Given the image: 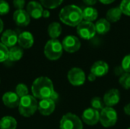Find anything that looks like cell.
<instances>
[{"instance_id":"1","label":"cell","mask_w":130,"mask_h":129,"mask_svg":"<svg viewBox=\"0 0 130 129\" xmlns=\"http://www.w3.org/2000/svg\"><path fill=\"white\" fill-rule=\"evenodd\" d=\"M33 96L41 100L52 99L54 101L58 98V94L54 90L52 81L47 77H40L37 78L31 87Z\"/></svg>"},{"instance_id":"2","label":"cell","mask_w":130,"mask_h":129,"mask_svg":"<svg viewBox=\"0 0 130 129\" xmlns=\"http://www.w3.org/2000/svg\"><path fill=\"white\" fill-rule=\"evenodd\" d=\"M60 21L66 25L71 27L78 26L82 21V10L74 5H66L59 12Z\"/></svg>"},{"instance_id":"3","label":"cell","mask_w":130,"mask_h":129,"mask_svg":"<svg viewBox=\"0 0 130 129\" xmlns=\"http://www.w3.org/2000/svg\"><path fill=\"white\" fill-rule=\"evenodd\" d=\"M37 109L38 103L34 96L28 94L21 98L18 110L22 116L30 117L36 113Z\"/></svg>"},{"instance_id":"4","label":"cell","mask_w":130,"mask_h":129,"mask_svg":"<svg viewBox=\"0 0 130 129\" xmlns=\"http://www.w3.org/2000/svg\"><path fill=\"white\" fill-rule=\"evenodd\" d=\"M62 45L57 39L50 40L44 46V55L50 60L59 59L62 56Z\"/></svg>"},{"instance_id":"5","label":"cell","mask_w":130,"mask_h":129,"mask_svg":"<svg viewBox=\"0 0 130 129\" xmlns=\"http://www.w3.org/2000/svg\"><path fill=\"white\" fill-rule=\"evenodd\" d=\"M117 119V113L113 107L105 106L100 112V122L105 128L115 125Z\"/></svg>"},{"instance_id":"6","label":"cell","mask_w":130,"mask_h":129,"mask_svg":"<svg viewBox=\"0 0 130 129\" xmlns=\"http://www.w3.org/2000/svg\"><path fill=\"white\" fill-rule=\"evenodd\" d=\"M59 128L60 129H83V124L78 116L69 113L62 117Z\"/></svg>"},{"instance_id":"7","label":"cell","mask_w":130,"mask_h":129,"mask_svg":"<svg viewBox=\"0 0 130 129\" xmlns=\"http://www.w3.org/2000/svg\"><path fill=\"white\" fill-rule=\"evenodd\" d=\"M77 33L82 39L91 40L96 33L95 25L92 22L82 21L77 26Z\"/></svg>"},{"instance_id":"8","label":"cell","mask_w":130,"mask_h":129,"mask_svg":"<svg viewBox=\"0 0 130 129\" xmlns=\"http://www.w3.org/2000/svg\"><path fill=\"white\" fill-rule=\"evenodd\" d=\"M68 80L69 83L73 86H82L85 84L86 81V75L85 71L80 68H71L67 75Z\"/></svg>"},{"instance_id":"9","label":"cell","mask_w":130,"mask_h":129,"mask_svg":"<svg viewBox=\"0 0 130 129\" xmlns=\"http://www.w3.org/2000/svg\"><path fill=\"white\" fill-rule=\"evenodd\" d=\"M62 48L65 51L73 53L79 50L81 48V42L79 39L73 35L66 36L62 42Z\"/></svg>"},{"instance_id":"10","label":"cell","mask_w":130,"mask_h":129,"mask_svg":"<svg viewBox=\"0 0 130 129\" xmlns=\"http://www.w3.org/2000/svg\"><path fill=\"white\" fill-rule=\"evenodd\" d=\"M82 119L88 125H94L100 122V113L91 107L88 108L83 112Z\"/></svg>"},{"instance_id":"11","label":"cell","mask_w":130,"mask_h":129,"mask_svg":"<svg viewBox=\"0 0 130 129\" xmlns=\"http://www.w3.org/2000/svg\"><path fill=\"white\" fill-rule=\"evenodd\" d=\"M120 100V94L119 90L113 88L109 90L104 96L103 101L104 105L108 107H113L116 106Z\"/></svg>"},{"instance_id":"12","label":"cell","mask_w":130,"mask_h":129,"mask_svg":"<svg viewBox=\"0 0 130 129\" xmlns=\"http://www.w3.org/2000/svg\"><path fill=\"white\" fill-rule=\"evenodd\" d=\"M18 36L17 33L12 30H6L3 32L1 36V43H3L6 47L11 48L15 46L18 43Z\"/></svg>"},{"instance_id":"13","label":"cell","mask_w":130,"mask_h":129,"mask_svg":"<svg viewBox=\"0 0 130 129\" xmlns=\"http://www.w3.org/2000/svg\"><path fill=\"white\" fill-rule=\"evenodd\" d=\"M13 20L16 25L19 27H26L30 22V17L24 9L16 10L13 14Z\"/></svg>"},{"instance_id":"14","label":"cell","mask_w":130,"mask_h":129,"mask_svg":"<svg viewBox=\"0 0 130 129\" xmlns=\"http://www.w3.org/2000/svg\"><path fill=\"white\" fill-rule=\"evenodd\" d=\"M56 108L55 101L52 99H44L41 100L38 103V110L43 116L51 115Z\"/></svg>"},{"instance_id":"15","label":"cell","mask_w":130,"mask_h":129,"mask_svg":"<svg viewBox=\"0 0 130 129\" xmlns=\"http://www.w3.org/2000/svg\"><path fill=\"white\" fill-rule=\"evenodd\" d=\"M43 5L35 1L29 2L27 5V12L30 15V17L34 19H39L43 15Z\"/></svg>"},{"instance_id":"16","label":"cell","mask_w":130,"mask_h":129,"mask_svg":"<svg viewBox=\"0 0 130 129\" xmlns=\"http://www.w3.org/2000/svg\"><path fill=\"white\" fill-rule=\"evenodd\" d=\"M21 98L15 92L8 91L2 96V102L4 105L8 108H15L19 106Z\"/></svg>"},{"instance_id":"17","label":"cell","mask_w":130,"mask_h":129,"mask_svg":"<svg viewBox=\"0 0 130 129\" xmlns=\"http://www.w3.org/2000/svg\"><path fill=\"white\" fill-rule=\"evenodd\" d=\"M109 71V65L104 61H98L94 62L91 68V73L94 74L97 78L106 75Z\"/></svg>"},{"instance_id":"18","label":"cell","mask_w":130,"mask_h":129,"mask_svg":"<svg viewBox=\"0 0 130 129\" xmlns=\"http://www.w3.org/2000/svg\"><path fill=\"white\" fill-rule=\"evenodd\" d=\"M34 40L31 33L28 31H24L18 35V43L20 47L23 49H29L34 44Z\"/></svg>"},{"instance_id":"19","label":"cell","mask_w":130,"mask_h":129,"mask_svg":"<svg viewBox=\"0 0 130 129\" xmlns=\"http://www.w3.org/2000/svg\"><path fill=\"white\" fill-rule=\"evenodd\" d=\"M94 25L96 33L101 35L107 33L110 29V23L106 18H101L96 22Z\"/></svg>"},{"instance_id":"20","label":"cell","mask_w":130,"mask_h":129,"mask_svg":"<svg viewBox=\"0 0 130 129\" xmlns=\"http://www.w3.org/2000/svg\"><path fill=\"white\" fill-rule=\"evenodd\" d=\"M82 16L85 21L91 22L97 19L98 16V12L96 8L91 6H88L82 10Z\"/></svg>"},{"instance_id":"21","label":"cell","mask_w":130,"mask_h":129,"mask_svg":"<svg viewBox=\"0 0 130 129\" xmlns=\"http://www.w3.org/2000/svg\"><path fill=\"white\" fill-rule=\"evenodd\" d=\"M17 121L12 116H4L0 120V128L1 129H16Z\"/></svg>"},{"instance_id":"22","label":"cell","mask_w":130,"mask_h":129,"mask_svg":"<svg viewBox=\"0 0 130 129\" xmlns=\"http://www.w3.org/2000/svg\"><path fill=\"white\" fill-rule=\"evenodd\" d=\"M122 11L120 8V7H116V8H112L109 9L107 12V20L110 23H114L118 21L121 16H122Z\"/></svg>"},{"instance_id":"23","label":"cell","mask_w":130,"mask_h":129,"mask_svg":"<svg viewBox=\"0 0 130 129\" xmlns=\"http://www.w3.org/2000/svg\"><path fill=\"white\" fill-rule=\"evenodd\" d=\"M24 52L21 47L13 46L8 49V60L11 62L19 61L23 56Z\"/></svg>"},{"instance_id":"24","label":"cell","mask_w":130,"mask_h":129,"mask_svg":"<svg viewBox=\"0 0 130 129\" xmlns=\"http://www.w3.org/2000/svg\"><path fill=\"white\" fill-rule=\"evenodd\" d=\"M62 33V27L58 22H53L48 27V34L51 39H56Z\"/></svg>"},{"instance_id":"25","label":"cell","mask_w":130,"mask_h":129,"mask_svg":"<svg viewBox=\"0 0 130 129\" xmlns=\"http://www.w3.org/2000/svg\"><path fill=\"white\" fill-rule=\"evenodd\" d=\"M63 0H40V4L46 8L53 9L59 6Z\"/></svg>"},{"instance_id":"26","label":"cell","mask_w":130,"mask_h":129,"mask_svg":"<svg viewBox=\"0 0 130 129\" xmlns=\"http://www.w3.org/2000/svg\"><path fill=\"white\" fill-rule=\"evenodd\" d=\"M91 108L99 111V110H102L104 108V103L101 97H95L91 99Z\"/></svg>"},{"instance_id":"27","label":"cell","mask_w":130,"mask_h":129,"mask_svg":"<svg viewBox=\"0 0 130 129\" xmlns=\"http://www.w3.org/2000/svg\"><path fill=\"white\" fill-rule=\"evenodd\" d=\"M119 83L124 89H130V73L125 72L122 76H120L119 79Z\"/></svg>"},{"instance_id":"28","label":"cell","mask_w":130,"mask_h":129,"mask_svg":"<svg viewBox=\"0 0 130 129\" xmlns=\"http://www.w3.org/2000/svg\"><path fill=\"white\" fill-rule=\"evenodd\" d=\"M15 93L18 94V96L20 98H21L23 97L28 95V88L24 84H18L16 86Z\"/></svg>"},{"instance_id":"29","label":"cell","mask_w":130,"mask_h":129,"mask_svg":"<svg viewBox=\"0 0 130 129\" xmlns=\"http://www.w3.org/2000/svg\"><path fill=\"white\" fill-rule=\"evenodd\" d=\"M8 59V49L0 42V62H5Z\"/></svg>"},{"instance_id":"30","label":"cell","mask_w":130,"mask_h":129,"mask_svg":"<svg viewBox=\"0 0 130 129\" xmlns=\"http://www.w3.org/2000/svg\"><path fill=\"white\" fill-rule=\"evenodd\" d=\"M120 8L123 14L130 16V0H122Z\"/></svg>"},{"instance_id":"31","label":"cell","mask_w":130,"mask_h":129,"mask_svg":"<svg viewBox=\"0 0 130 129\" xmlns=\"http://www.w3.org/2000/svg\"><path fill=\"white\" fill-rule=\"evenodd\" d=\"M10 6L5 0H0V15L7 14L9 12Z\"/></svg>"},{"instance_id":"32","label":"cell","mask_w":130,"mask_h":129,"mask_svg":"<svg viewBox=\"0 0 130 129\" xmlns=\"http://www.w3.org/2000/svg\"><path fill=\"white\" fill-rule=\"evenodd\" d=\"M121 66L125 72L130 73V54L126 56L121 63Z\"/></svg>"},{"instance_id":"33","label":"cell","mask_w":130,"mask_h":129,"mask_svg":"<svg viewBox=\"0 0 130 129\" xmlns=\"http://www.w3.org/2000/svg\"><path fill=\"white\" fill-rule=\"evenodd\" d=\"M13 5L17 9H23L25 5V0H13Z\"/></svg>"},{"instance_id":"34","label":"cell","mask_w":130,"mask_h":129,"mask_svg":"<svg viewBox=\"0 0 130 129\" xmlns=\"http://www.w3.org/2000/svg\"><path fill=\"white\" fill-rule=\"evenodd\" d=\"M125 73V71H124V70L123 69V68H122V66L121 65H120V66H117L115 68H114V74H115V75H117V76H122L123 74Z\"/></svg>"},{"instance_id":"35","label":"cell","mask_w":130,"mask_h":129,"mask_svg":"<svg viewBox=\"0 0 130 129\" xmlns=\"http://www.w3.org/2000/svg\"><path fill=\"white\" fill-rule=\"evenodd\" d=\"M123 111L125 113L126 115L130 116V103L126 104L124 107H123Z\"/></svg>"},{"instance_id":"36","label":"cell","mask_w":130,"mask_h":129,"mask_svg":"<svg viewBox=\"0 0 130 129\" xmlns=\"http://www.w3.org/2000/svg\"><path fill=\"white\" fill-rule=\"evenodd\" d=\"M83 2H84L86 5L91 6V5H93L96 4L97 0H83Z\"/></svg>"},{"instance_id":"37","label":"cell","mask_w":130,"mask_h":129,"mask_svg":"<svg viewBox=\"0 0 130 129\" xmlns=\"http://www.w3.org/2000/svg\"><path fill=\"white\" fill-rule=\"evenodd\" d=\"M96 78H97V77L94 74H92L91 72H90V74L88 76V79L89 81H94L96 80Z\"/></svg>"},{"instance_id":"38","label":"cell","mask_w":130,"mask_h":129,"mask_svg":"<svg viewBox=\"0 0 130 129\" xmlns=\"http://www.w3.org/2000/svg\"><path fill=\"white\" fill-rule=\"evenodd\" d=\"M50 12L48 10H43L42 17H45V18H47V17H50Z\"/></svg>"},{"instance_id":"39","label":"cell","mask_w":130,"mask_h":129,"mask_svg":"<svg viewBox=\"0 0 130 129\" xmlns=\"http://www.w3.org/2000/svg\"><path fill=\"white\" fill-rule=\"evenodd\" d=\"M99 1L103 4H110V3L113 2L115 0H99Z\"/></svg>"},{"instance_id":"40","label":"cell","mask_w":130,"mask_h":129,"mask_svg":"<svg viewBox=\"0 0 130 129\" xmlns=\"http://www.w3.org/2000/svg\"><path fill=\"white\" fill-rule=\"evenodd\" d=\"M3 28H4V24H3V21H2V20L0 18V33L2 32V30H3Z\"/></svg>"},{"instance_id":"41","label":"cell","mask_w":130,"mask_h":129,"mask_svg":"<svg viewBox=\"0 0 130 129\" xmlns=\"http://www.w3.org/2000/svg\"><path fill=\"white\" fill-rule=\"evenodd\" d=\"M127 129H130V128H127Z\"/></svg>"},{"instance_id":"42","label":"cell","mask_w":130,"mask_h":129,"mask_svg":"<svg viewBox=\"0 0 130 129\" xmlns=\"http://www.w3.org/2000/svg\"><path fill=\"white\" fill-rule=\"evenodd\" d=\"M0 129H1V128H0Z\"/></svg>"}]
</instances>
